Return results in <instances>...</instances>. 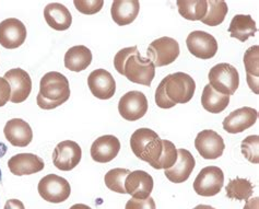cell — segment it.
<instances>
[{
    "instance_id": "obj_32",
    "label": "cell",
    "mask_w": 259,
    "mask_h": 209,
    "mask_svg": "<svg viewBox=\"0 0 259 209\" xmlns=\"http://www.w3.org/2000/svg\"><path fill=\"white\" fill-rule=\"evenodd\" d=\"M163 148L161 157L155 163L153 169L155 170H166V169L172 168L177 161V149L175 145L169 140H162Z\"/></svg>"
},
{
    "instance_id": "obj_39",
    "label": "cell",
    "mask_w": 259,
    "mask_h": 209,
    "mask_svg": "<svg viewBox=\"0 0 259 209\" xmlns=\"http://www.w3.org/2000/svg\"><path fill=\"white\" fill-rule=\"evenodd\" d=\"M70 209H92L91 207H89L88 205L84 204H76L70 207Z\"/></svg>"
},
{
    "instance_id": "obj_17",
    "label": "cell",
    "mask_w": 259,
    "mask_h": 209,
    "mask_svg": "<svg viewBox=\"0 0 259 209\" xmlns=\"http://www.w3.org/2000/svg\"><path fill=\"white\" fill-rule=\"evenodd\" d=\"M153 178L146 171L131 172L125 180L126 194L136 199H147L153 191Z\"/></svg>"
},
{
    "instance_id": "obj_38",
    "label": "cell",
    "mask_w": 259,
    "mask_h": 209,
    "mask_svg": "<svg viewBox=\"0 0 259 209\" xmlns=\"http://www.w3.org/2000/svg\"><path fill=\"white\" fill-rule=\"evenodd\" d=\"M259 198L255 197L246 200V204H245L243 209H258L259 207Z\"/></svg>"
},
{
    "instance_id": "obj_22",
    "label": "cell",
    "mask_w": 259,
    "mask_h": 209,
    "mask_svg": "<svg viewBox=\"0 0 259 209\" xmlns=\"http://www.w3.org/2000/svg\"><path fill=\"white\" fill-rule=\"evenodd\" d=\"M140 4L138 0H115L112 5L111 13L114 22L120 25L133 23L139 15Z\"/></svg>"
},
{
    "instance_id": "obj_41",
    "label": "cell",
    "mask_w": 259,
    "mask_h": 209,
    "mask_svg": "<svg viewBox=\"0 0 259 209\" xmlns=\"http://www.w3.org/2000/svg\"><path fill=\"white\" fill-rule=\"evenodd\" d=\"M0 182H2V170H0Z\"/></svg>"
},
{
    "instance_id": "obj_25",
    "label": "cell",
    "mask_w": 259,
    "mask_h": 209,
    "mask_svg": "<svg viewBox=\"0 0 259 209\" xmlns=\"http://www.w3.org/2000/svg\"><path fill=\"white\" fill-rule=\"evenodd\" d=\"M230 36L238 39L240 42L247 41L249 37L255 36L257 26L254 19L250 16L236 15L233 17L229 26Z\"/></svg>"
},
{
    "instance_id": "obj_30",
    "label": "cell",
    "mask_w": 259,
    "mask_h": 209,
    "mask_svg": "<svg viewBox=\"0 0 259 209\" xmlns=\"http://www.w3.org/2000/svg\"><path fill=\"white\" fill-rule=\"evenodd\" d=\"M226 192L230 199L248 200L254 193V185L249 180L236 178L230 181L226 187Z\"/></svg>"
},
{
    "instance_id": "obj_9",
    "label": "cell",
    "mask_w": 259,
    "mask_h": 209,
    "mask_svg": "<svg viewBox=\"0 0 259 209\" xmlns=\"http://www.w3.org/2000/svg\"><path fill=\"white\" fill-rule=\"evenodd\" d=\"M118 112L122 118L135 122L146 115L148 112V100L140 91H129L118 102Z\"/></svg>"
},
{
    "instance_id": "obj_10",
    "label": "cell",
    "mask_w": 259,
    "mask_h": 209,
    "mask_svg": "<svg viewBox=\"0 0 259 209\" xmlns=\"http://www.w3.org/2000/svg\"><path fill=\"white\" fill-rule=\"evenodd\" d=\"M82 150L81 147L72 140L59 143L53 152V162L58 170L71 171L81 161Z\"/></svg>"
},
{
    "instance_id": "obj_37",
    "label": "cell",
    "mask_w": 259,
    "mask_h": 209,
    "mask_svg": "<svg viewBox=\"0 0 259 209\" xmlns=\"http://www.w3.org/2000/svg\"><path fill=\"white\" fill-rule=\"evenodd\" d=\"M4 209H25V207L21 200L9 199V200H7Z\"/></svg>"
},
{
    "instance_id": "obj_28",
    "label": "cell",
    "mask_w": 259,
    "mask_h": 209,
    "mask_svg": "<svg viewBox=\"0 0 259 209\" xmlns=\"http://www.w3.org/2000/svg\"><path fill=\"white\" fill-rule=\"evenodd\" d=\"M176 5L180 15L190 21H201L207 13V0H179Z\"/></svg>"
},
{
    "instance_id": "obj_12",
    "label": "cell",
    "mask_w": 259,
    "mask_h": 209,
    "mask_svg": "<svg viewBox=\"0 0 259 209\" xmlns=\"http://www.w3.org/2000/svg\"><path fill=\"white\" fill-rule=\"evenodd\" d=\"M25 25L16 18H9L0 22V45L7 50H16L26 39Z\"/></svg>"
},
{
    "instance_id": "obj_8",
    "label": "cell",
    "mask_w": 259,
    "mask_h": 209,
    "mask_svg": "<svg viewBox=\"0 0 259 209\" xmlns=\"http://www.w3.org/2000/svg\"><path fill=\"white\" fill-rule=\"evenodd\" d=\"M224 184V174L219 166H206L197 175L194 182L195 192L204 197L219 194Z\"/></svg>"
},
{
    "instance_id": "obj_4",
    "label": "cell",
    "mask_w": 259,
    "mask_h": 209,
    "mask_svg": "<svg viewBox=\"0 0 259 209\" xmlns=\"http://www.w3.org/2000/svg\"><path fill=\"white\" fill-rule=\"evenodd\" d=\"M131 147L136 157L153 168L161 157L163 144L154 131L150 128H139L132 135Z\"/></svg>"
},
{
    "instance_id": "obj_5",
    "label": "cell",
    "mask_w": 259,
    "mask_h": 209,
    "mask_svg": "<svg viewBox=\"0 0 259 209\" xmlns=\"http://www.w3.org/2000/svg\"><path fill=\"white\" fill-rule=\"evenodd\" d=\"M208 79L209 85L213 88V90L229 97L234 94L240 86V75L237 69L228 63L213 66L209 71Z\"/></svg>"
},
{
    "instance_id": "obj_24",
    "label": "cell",
    "mask_w": 259,
    "mask_h": 209,
    "mask_svg": "<svg viewBox=\"0 0 259 209\" xmlns=\"http://www.w3.org/2000/svg\"><path fill=\"white\" fill-rule=\"evenodd\" d=\"M92 62V53L84 45H77L67 51L65 67L74 72L85 70Z\"/></svg>"
},
{
    "instance_id": "obj_19",
    "label": "cell",
    "mask_w": 259,
    "mask_h": 209,
    "mask_svg": "<svg viewBox=\"0 0 259 209\" xmlns=\"http://www.w3.org/2000/svg\"><path fill=\"white\" fill-rule=\"evenodd\" d=\"M120 150V141L113 135L99 137L91 146V157L99 163H107L114 160Z\"/></svg>"
},
{
    "instance_id": "obj_14",
    "label": "cell",
    "mask_w": 259,
    "mask_h": 209,
    "mask_svg": "<svg viewBox=\"0 0 259 209\" xmlns=\"http://www.w3.org/2000/svg\"><path fill=\"white\" fill-rule=\"evenodd\" d=\"M11 87L12 103H22L29 98L32 91V79L25 70L13 68L5 73L4 77Z\"/></svg>"
},
{
    "instance_id": "obj_27",
    "label": "cell",
    "mask_w": 259,
    "mask_h": 209,
    "mask_svg": "<svg viewBox=\"0 0 259 209\" xmlns=\"http://www.w3.org/2000/svg\"><path fill=\"white\" fill-rule=\"evenodd\" d=\"M259 46L254 45L245 52L244 55V65L247 73V83L250 90L255 94L259 93L258 83H259Z\"/></svg>"
},
{
    "instance_id": "obj_29",
    "label": "cell",
    "mask_w": 259,
    "mask_h": 209,
    "mask_svg": "<svg viewBox=\"0 0 259 209\" xmlns=\"http://www.w3.org/2000/svg\"><path fill=\"white\" fill-rule=\"evenodd\" d=\"M228 5L223 0H209L207 2V13L201 19V22L209 26L221 24L228 15Z\"/></svg>"
},
{
    "instance_id": "obj_11",
    "label": "cell",
    "mask_w": 259,
    "mask_h": 209,
    "mask_svg": "<svg viewBox=\"0 0 259 209\" xmlns=\"http://www.w3.org/2000/svg\"><path fill=\"white\" fill-rule=\"evenodd\" d=\"M195 147L203 159L215 160L223 154V151L226 149V144H224L223 138L217 132L204 130L197 135Z\"/></svg>"
},
{
    "instance_id": "obj_35",
    "label": "cell",
    "mask_w": 259,
    "mask_h": 209,
    "mask_svg": "<svg viewBox=\"0 0 259 209\" xmlns=\"http://www.w3.org/2000/svg\"><path fill=\"white\" fill-rule=\"evenodd\" d=\"M125 209H156V207L152 197H149L147 199L132 198L127 201Z\"/></svg>"
},
{
    "instance_id": "obj_33",
    "label": "cell",
    "mask_w": 259,
    "mask_h": 209,
    "mask_svg": "<svg viewBox=\"0 0 259 209\" xmlns=\"http://www.w3.org/2000/svg\"><path fill=\"white\" fill-rule=\"evenodd\" d=\"M259 137L258 135H251L245 138L241 144V150L249 162L258 164L259 162Z\"/></svg>"
},
{
    "instance_id": "obj_31",
    "label": "cell",
    "mask_w": 259,
    "mask_h": 209,
    "mask_svg": "<svg viewBox=\"0 0 259 209\" xmlns=\"http://www.w3.org/2000/svg\"><path fill=\"white\" fill-rule=\"evenodd\" d=\"M131 171L128 169L116 168L113 170H110L104 177L105 185L108 190H111L118 194H126L125 190V180L128 177Z\"/></svg>"
},
{
    "instance_id": "obj_2",
    "label": "cell",
    "mask_w": 259,
    "mask_h": 209,
    "mask_svg": "<svg viewBox=\"0 0 259 209\" xmlns=\"http://www.w3.org/2000/svg\"><path fill=\"white\" fill-rule=\"evenodd\" d=\"M196 90L195 80L185 72L166 76L155 91V103L160 109H172L176 104L188 103Z\"/></svg>"
},
{
    "instance_id": "obj_26",
    "label": "cell",
    "mask_w": 259,
    "mask_h": 209,
    "mask_svg": "<svg viewBox=\"0 0 259 209\" xmlns=\"http://www.w3.org/2000/svg\"><path fill=\"white\" fill-rule=\"evenodd\" d=\"M229 103V96L217 92L210 85L204 86L201 96V104L204 110L212 114H219L227 109Z\"/></svg>"
},
{
    "instance_id": "obj_18",
    "label": "cell",
    "mask_w": 259,
    "mask_h": 209,
    "mask_svg": "<svg viewBox=\"0 0 259 209\" xmlns=\"http://www.w3.org/2000/svg\"><path fill=\"white\" fill-rule=\"evenodd\" d=\"M196 165L194 156L187 149L177 150V161L175 164L164 171L165 177L172 183L180 184L187 181Z\"/></svg>"
},
{
    "instance_id": "obj_40",
    "label": "cell",
    "mask_w": 259,
    "mask_h": 209,
    "mask_svg": "<svg viewBox=\"0 0 259 209\" xmlns=\"http://www.w3.org/2000/svg\"><path fill=\"white\" fill-rule=\"evenodd\" d=\"M194 209H214V208L209 206V205H198V206H196Z\"/></svg>"
},
{
    "instance_id": "obj_20",
    "label": "cell",
    "mask_w": 259,
    "mask_h": 209,
    "mask_svg": "<svg viewBox=\"0 0 259 209\" xmlns=\"http://www.w3.org/2000/svg\"><path fill=\"white\" fill-rule=\"evenodd\" d=\"M8 166L12 174L22 177V175H30L40 172L44 169L45 164L43 159L35 156V154L19 153L9 159Z\"/></svg>"
},
{
    "instance_id": "obj_1",
    "label": "cell",
    "mask_w": 259,
    "mask_h": 209,
    "mask_svg": "<svg viewBox=\"0 0 259 209\" xmlns=\"http://www.w3.org/2000/svg\"><path fill=\"white\" fill-rule=\"evenodd\" d=\"M114 67L120 75L134 83L150 87L155 76V66L144 58L137 46L120 50L114 57Z\"/></svg>"
},
{
    "instance_id": "obj_36",
    "label": "cell",
    "mask_w": 259,
    "mask_h": 209,
    "mask_svg": "<svg viewBox=\"0 0 259 209\" xmlns=\"http://www.w3.org/2000/svg\"><path fill=\"white\" fill-rule=\"evenodd\" d=\"M11 98V87L5 78L0 77V107L5 106Z\"/></svg>"
},
{
    "instance_id": "obj_13",
    "label": "cell",
    "mask_w": 259,
    "mask_h": 209,
    "mask_svg": "<svg viewBox=\"0 0 259 209\" xmlns=\"http://www.w3.org/2000/svg\"><path fill=\"white\" fill-rule=\"evenodd\" d=\"M187 49L190 54L200 59H210L218 52V42L209 33L204 31H194L186 39Z\"/></svg>"
},
{
    "instance_id": "obj_3",
    "label": "cell",
    "mask_w": 259,
    "mask_h": 209,
    "mask_svg": "<svg viewBox=\"0 0 259 209\" xmlns=\"http://www.w3.org/2000/svg\"><path fill=\"white\" fill-rule=\"evenodd\" d=\"M70 98L69 81L63 73L47 72L39 82L37 105L43 110H54L66 103Z\"/></svg>"
},
{
    "instance_id": "obj_34",
    "label": "cell",
    "mask_w": 259,
    "mask_h": 209,
    "mask_svg": "<svg viewBox=\"0 0 259 209\" xmlns=\"http://www.w3.org/2000/svg\"><path fill=\"white\" fill-rule=\"evenodd\" d=\"M73 4L79 12L87 16L100 12L104 6L103 0H76Z\"/></svg>"
},
{
    "instance_id": "obj_23",
    "label": "cell",
    "mask_w": 259,
    "mask_h": 209,
    "mask_svg": "<svg viewBox=\"0 0 259 209\" xmlns=\"http://www.w3.org/2000/svg\"><path fill=\"white\" fill-rule=\"evenodd\" d=\"M44 17L47 24L56 31H66L72 23L70 11L67 7L58 3L47 5L44 9Z\"/></svg>"
},
{
    "instance_id": "obj_16",
    "label": "cell",
    "mask_w": 259,
    "mask_h": 209,
    "mask_svg": "<svg viewBox=\"0 0 259 209\" xmlns=\"http://www.w3.org/2000/svg\"><path fill=\"white\" fill-rule=\"evenodd\" d=\"M258 118V112L253 107H241L233 112L223 120V130L230 134L243 133L253 126Z\"/></svg>"
},
{
    "instance_id": "obj_15",
    "label": "cell",
    "mask_w": 259,
    "mask_h": 209,
    "mask_svg": "<svg viewBox=\"0 0 259 209\" xmlns=\"http://www.w3.org/2000/svg\"><path fill=\"white\" fill-rule=\"evenodd\" d=\"M88 86L91 93L100 100H108L116 92V82L111 72L105 69H95L88 77Z\"/></svg>"
},
{
    "instance_id": "obj_7",
    "label": "cell",
    "mask_w": 259,
    "mask_h": 209,
    "mask_svg": "<svg viewBox=\"0 0 259 209\" xmlns=\"http://www.w3.org/2000/svg\"><path fill=\"white\" fill-rule=\"evenodd\" d=\"M37 191L44 200L59 204L69 198L71 187L66 179L56 174H49L39 181Z\"/></svg>"
},
{
    "instance_id": "obj_6",
    "label": "cell",
    "mask_w": 259,
    "mask_h": 209,
    "mask_svg": "<svg viewBox=\"0 0 259 209\" xmlns=\"http://www.w3.org/2000/svg\"><path fill=\"white\" fill-rule=\"evenodd\" d=\"M147 56L155 67L171 65L180 56V44L168 36L154 39L148 47Z\"/></svg>"
},
{
    "instance_id": "obj_21",
    "label": "cell",
    "mask_w": 259,
    "mask_h": 209,
    "mask_svg": "<svg viewBox=\"0 0 259 209\" xmlns=\"http://www.w3.org/2000/svg\"><path fill=\"white\" fill-rule=\"evenodd\" d=\"M4 134L6 139L15 147H26L33 139L31 126L21 118H13L7 122Z\"/></svg>"
}]
</instances>
